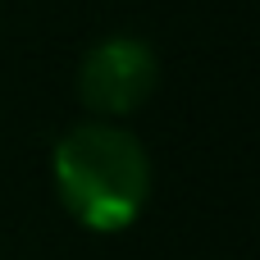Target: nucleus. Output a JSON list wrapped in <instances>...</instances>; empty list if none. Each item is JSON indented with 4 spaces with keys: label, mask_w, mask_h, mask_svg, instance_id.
I'll use <instances>...</instances> for the list:
<instances>
[{
    "label": "nucleus",
    "mask_w": 260,
    "mask_h": 260,
    "mask_svg": "<svg viewBox=\"0 0 260 260\" xmlns=\"http://www.w3.org/2000/svg\"><path fill=\"white\" fill-rule=\"evenodd\" d=\"M55 187L78 224L114 233L137 219L151 192V160L114 123H73L55 142Z\"/></svg>",
    "instance_id": "f257e3e1"
},
{
    "label": "nucleus",
    "mask_w": 260,
    "mask_h": 260,
    "mask_svg": "<svg viewBox=\"0 0 260 260\" xmlns=\"http://www.w3.org/2000/svg\"><path fill=\"white\" fill-rule=\"evenodd\" d=\"M155 91V50L137 37H105L82 55L78 96L101 114H128Z\"/></svg>",
    "instance_id": "f03ea898"
}]
</instances>
